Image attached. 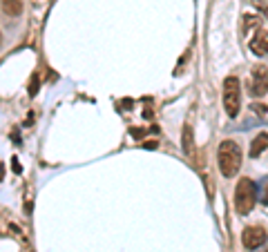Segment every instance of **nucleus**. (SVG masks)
<instances>
[{
    "label": "nucleus",
    "mask_w": 268,
    "mask_h": 252,
    "mask_svg": "<svg viewBox=\"0 0 268 252\" xmlns=\"http://www.w3.org/2000/svg\"><path fill=\"white\" fill-rule=\"evenodd\" d=\"M217 163H219V172L226 179H232L242 168V147L230 138L221 141L219 150H217Z\"/></svg>",
    "instance_id": "1"
},
{
    "label": "nucleus",
    "mask_w": 268,
    "mask_h": 252,
    "mask_svg": "<svg viewBox=\"0 0 268 252\" xmlns=\"http://www.w3.org/2000/svg\"><path fill=\"white\" fill-rule=\"evenodd\" d=\"M257 203V183L250 179H242L235 188V210L237 214H250Z\"/></svg>",
    "instance_id": "2"
},
{
    "label": "nucleus",
    "mask_w": 268,
    "mask_h": 252,
    "mask_svg": "<svg viewBox=\"0 0 268 252\" xmlns=\"http://www.w3.org/2000/svg\"><path fill=\"white\" fill-rule=\"evenodd\" d=\"M242 85L237 76H228L224 80V107H226V114L230 118H235L239 114V107H242Z\"/></svg>",
    "instance_id": "3"
},
{
    "label": "nucleus",
    "mask_w": 268,
    "mask_h": 252,
    "mask_svg": "<svg viewBox=\"0 0 268 252\" xmlns=\"http://www.w3.org/2000/svg\"><path fill=\"white\" fill-rule=\"evenodd\" d=\"M250 94L252 96H264L268 94V67L257 65L250 72Z\"/></svg>",
    "instance_id": "4"
},
{
    "label": "nucleus",
    "mask_w": 268,
    "mask_h": 252,
    "mask_svg": "<svg viewBox=\"0 0 268 252\" xmlns=\"http://www.w3.org/2000/svg\"><path fill=\"white\" fill-rule=\"evenodd\" d=\"M264 241H266V230L259 226H250L242 232V243L246 250H257Z\"/></svg>",
    "instance_id": "5"
},
{
    "label": "nucleus",
    "mask_w": 268,
    "mask_h": 252,
    "mask_svg": "<svg viewBox=\"0 0 268 252\" xmlns=\"http://www.w3.org/2000/svg\"><path fill=\"white\" fill-rule=\"evenodd\" d=\"M248 47H250V52L255 54V56L268 58V32H266V29L257 27V32H255V36L250 38Z\"/></svg>",
    "instance_id": "6"
},
{
    "label": "nucleus",
    "mask_w": 268,
    "mask_h": 252,
    "mask_svg": "<svg viewBox=\"0 0 268 252\" xmlns=\"http://www.w3.org/2000/svg\"><path fill=\"white\" fill-rule=\"evenodd\" d=\"M268 150V132H262V134H257V136L252 138L250 143V156L257 158L262 152H266Z\"/></svg>",
    "instance_id": "7"
},
{
    "label": "nucleus",
    "mask_w": 268,
    "mask_h": 252,
    "mask_svg": "<svg viewBox=\"0 0 268 252\" xmlns=\"http://www.w3.org/2000/svg\"><path fill=\"white\" fill-rule=\"evenodd\" d=\"M184 152H186V156H190L192 161L197 158V150H195V143H192V130H190V125H186L184 127Z\"/></svg>",
    "instance_id": "8"
},
{
    "label": "nucleus",
    "mask_w": 268,
    "mask_h": 252,
    "mask_svg": "<svg viewBox=\"0 0 268 252\" xmlns=\"http://www.w3.org/2000/svg\"><path fill=\"white\" fill-rule=\"evenodd\" d=\"M0 7H2V11L11 18H16V16H21L22 14V0H2Z\"/></svg>",
    "instance_id": "9"
},
{
    "label": "nucleus",
    "mask_w": 268,
    "mask_h": 252,
    "mask_svg": "<svg viewBox=\"0 0 268 252\" xmlns=\"http://www.w3.org/2000/svg\"><path fill=\"white\" fill-rule=\"evenodd\" d=\"M252 5L259 9V14H262L264 18H268V2L266 0H252Z\"/></svg>",
    "instance_id": "10"
},
{
    "label": "nucleus",
    "mask_w": 268,
    "mask_h": 252,
    "mask_svg": "<svg viewBox=\"0 0 268 252\" xmlns=\"http://www.w3.org/2000/svg\"><path fill=\"white\" fill-rule=\"evenodd\" d=\"M252 112H255V114H262V116H266L268 114V105H262V103H252Z\"/></svg>",
    "instance_id": "11"
},
{
    "label": "nucleus",
    "mask_w": 268,
    "mask_h": 252,
    "mask_svg": "<svg viewBox=\"0 0 268 252\" xmlns=\"http://www.w3.org/2000/svg\"><path fill=\"white\" fill-rule=\"evenodd\" d=\"M38 94V74L32 76V85H29V96H36Z\"/></svg>",
    "instance_id": "12"
},
{
    "label": "nucleus",
    "mask_w": 268,
    "mask_h": 252,
    "mask_svg": "<svg viewBox=\"0 0 268 252\" xmlns=\"http://www.w3.org/2000/svg\"><path fill=\"white\" fill-rule=\"evenodd\" d=\"M143 147H147V150H150V147L157 150V141H145V143H143Z\"/></svg>",
    "instance_id": "13"
},
{
    "label": "nucleus",
    "mask_w": 268,
    "mask_h": 252,
    "mask_svg": "<svg viewBox=\"0 0 268 252\" xmlns=\"http://www.w3.org/2000/svg\"><path fill=\"white\" fill-rule=\"evenodd\" d=\"M262 201L268 205V181H266V188H264V199H262Z\"/></svg>",
    "instance_id": "14"
},
{
    "label": "nucleus",
    "mask_w": 268,
    "mask_h": 252,
    "mask_svg": "<svg viewBox=\"0 0 268 252\" xmlns=\"http://www.w3.org/2000/svg\"><path fill=\"white\" fill-rule=\"evenodd\" d=\"M11 161H14V172H21V165H18L16 158H11Z\"/></svg>",
    "instance_id": "15"
},
{
    "label": "nucleus",
    "mask_w": 268,
    "mask_h": 252,
    "mask_svg": "<svg viewBox=\"0 0 268 252\" xmlns=\"http://www.w3.org/2000/svg\"><path fill=\"white\" fill-rule=\"evenodd\" d=\"M266 252H268V250H266Z\"/></svg>",
    "instance_id": "16"
}]
</instances>
